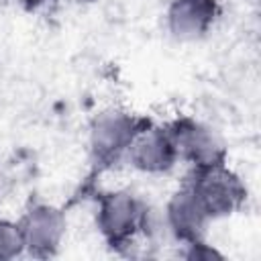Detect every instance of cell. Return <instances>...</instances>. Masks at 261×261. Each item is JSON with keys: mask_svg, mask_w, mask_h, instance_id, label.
Listing matches in <instances>:
<instances>
[{"mask_svg": "<svg viewBox=\"0 0 261 261\" xmlns=\"http://www.w3.org/2000/svg\"><path fill=\"white\" fill-rule=\"evenodd\" d=\"M188 184L210 220L232 214L247 198L243 181L224 163L196 169L192 181Z\"/></svg>", "mask_w": 261, "mask_h": 261, "instance_id": "obj_1", "label": "cell"}, {"mask_svg": "<svg viewBox=\"0 0 261 261\" xmlns=\"http://www.w3.org/2000/svg\"><path fill=\"white\" fill-rule=\"evenodd\" d=\"M145 208L147 206L128 190L106 192L98 200V230L112 247L128 245L135 234L141 232Z\"/></svg>", "mask_w": 261, "mask_h": 261, "instance_id": "obj_2", "label": "cell"}, {"mask_svg": "<svg viewBox=\"0 0 261 261\" xmlns=\"http://www.w3.org/2000/svg\"><path fill=\"white\" fill-rule=\"evenodd\" d=\"M141 126L143 122L139 118L118 108H108L96 114L90 124V151L94 159L102 165L118 161L126 155V149Z\"/></svg>", "mask_w": 261, "mask_h": 261, "instance_id": "obj_3", "label": "cell"}, {"mask_svg": "<svg viewBox=\"0 0 261 261\" xmlns=\"http://www.w3.org/2000/svg\"><path fill=\"white\" fill-rule=\"evenodd\" d=\"M24 251L33 257L47 259L57 253L65 234V216L51 204L31 206L18 220Z\"/></svg>", "mask_w": 261, "mask_h": 261, "instance_id": "obj_4", "label": "cell"}, {"mask_svg": "<svg viewBox=\"0 0 261 261\" xmlns=\"http://www.w3.org/2000/svg\"><path fill=\"white\" fill-rule=\"evenodd\" d=\"M126 157L143 173H165L179 159L169 128L143 124L133 137Z\"/></svg>", "mask_w": 261, "mask_h": 261, "instance_id": "obj_5", "label": "cell"}, {"mask_svg": "<svg viewBox=\"0 0 261 261\" xmlns=\"http://www.w3.org/2000/svg\"><path fill=\"white\" fill-rule=\"evenodd\" d=\"M167 128L175 143L177 155L188 159L196 169L224 163V149L208 126L192 118H179Z\"/></svg>", "mask_w": 261, "mask_h": 261, "instance_id": "obj_6", "label": "cell"}, {"mask_svg": "<svg viewBox=\"0 0 261 261\" xmlns=\"http://www.w3.org/2000/svg\"><path fill=\"white\" fill-rule=\"evenodd\" d=\"M163 220L167 230L181 243H198L204 237V228L208 224V214L204 212L202 204L198 202L190 184L179 188L167 202Z\"/></svg>", "mask_w": 261, "mask_h": 261, "instance_id": "obj_7", "label": "cell"}, {"mask_svg": "<svg viewBox=\"0 0 261 261\" xmlns=\"http://www.w3.org/2000/svg\"><path fill=\"white\" fill-rule=\"evenodd\" d=\"M218 14L216 0H171L167 6V31L177 41L204 37Z\"/></svg>", "mask_w": 261, "mask_h": 261, "instance_id": "obj_8", "label": "cell"}, {"mask_svg": "<svg viewBox=\"0 0 261 261\" xmlns=\"http://www.w3.org/2000/svg\"><path fill=\"white\" fill-rule=\"evenodd\" d=\"M20 253H24V245H22L18 222L0 218V261L14 259Z\"/></svg>", "mask_w": 261, "mask_h": 261, "instance_id": "obj_9", "label": "cell"}, {"mask_svg": "<svg viewBox=\"0 0 261 261\" xmlns=\"http://www.w3.org/2000/svg\"><path fill=\"white\" fill-rule=\"evenodd\" d=\"M188 247H190V253H188V257H190V259L210 261V259H218V257H220V253H218V251H214L212 247H206V243H204V241L190 243Z\"/></svg>", "mask_w": 261, "mask_h": 261, "instance_id": "obj_10", "label": "cell"}, {"mask_svg": "<svg viewBox=\"0 0 261 261\" xmlns=\"http://www.w3.org/2000/svg\"><path fill=\"white\" fill-rule=\"evenodd\" d=\"M8 192H10V179L0 171V202L8 196Z\"/></svg>", "mask_w": 261, "mask_h": 261, "instance_id": "obj_11", "label": "cell"}]
</instances>
